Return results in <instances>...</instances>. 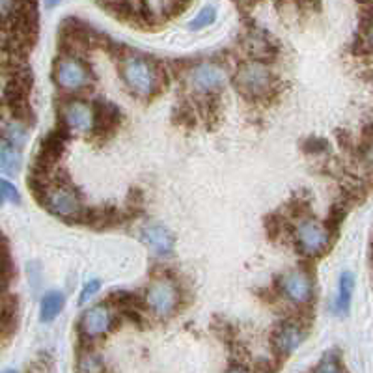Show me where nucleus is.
<instances>
[{
	"instance_id": "f257e3e1",
	"label": "nucleus",
	"mask_w": 373,
	"mask_h": 373,
	"mask_svg": "<svg viewBox=\"0 0 373 373\" xmlns=\"http://www.w3.org/2000/svg\"><path fill=\"white\" fill-rule=\"evenodd\" d=\"M122 78L125 86L138 97H151L161 86V73L155 64L144 57H127L122 62Z\"/></svg>"
},
{
	"instance_id": "f03ea898",
	"label": "nucleus",
	"mask_w": 373,
	"mask_h": 373,
	"mask_svg": "<svg viewBox=\"0 0 373 373\" xmlns=\"http://www.w3.org/2000/svg\"><path fill=\"white\" fill-rule=\"evenodd\" d=\"M235 84L239 92H243L249 97H261L271 92L273 86V73L265 64L258 60L244 62L235 75Z\"/></svg>"
},
{
	"instance_id": "7ed1b4c3",
	"label": "nucleus",
	"mask_w": 373,
	"mask_h": 373,
	"mask_svg": "<svg viewBox=\"0 0 373 373\" xmlns=\"http://www.w3.org/2000/svg\"><path fill=\"white\" fill-rule=\"evenodd\" d=\"M295 239L299 249L304 254H321L331 243V230L316 218L306 217L301 218V223L297 224Z\"/></svg>"
},
{
	"instance_id": "20e7f679",
	"label": "nucleus",
	"mask_w": 373,
	"mask_h": 373,
	"mask_svg": "<svg viewBox=\"0 0 373 373\" xmlns=\"http://www.w3.org/2000/svg\"><path fill=\"white\" fill-rule=\"evenodd\" d=\"M54 81L64 90H83L92 81L90 69L77 57L60 58L54 68Z\"/></svg>"
},
{
	"instance_id": "39448f33",
	"label": "nucleus",
	"mask_w": 373,
	"mask_h": 373,
	"mask_svg": "<svg viewBox=\"0 0 373 373\" xmlns=\"http://www.w3.org/2000/svg\"><path fill=\"white\" fill-rule=\"evenodd\" d=\"M146 301L157 316H172L179 304V291L172 280H157L148 288Z\"/></svg>"
},
{
	"instance_id": "423d86ee",
	"label": "nucleus",
	"mask_w": 373,
	"mask_h": 373,
	"mask_svg": "<svg viewBox=\"0 0 373 373\" xmlns=\"http://www.w3.org/2000/svg\"><path fill=\"white\" fill-rule=\"evenodd\" d=\"M186 83L196 93H215L226 84V73L217 64H200L191 69Z\"/></svg>"
},
{
	"instance_id": "0eeeda50",
	"label": "nucleus",
	"mask_w": 373,
	"mask_h": 373,
	"mask_svg": "<svg viewBox=\"0 0 373 373\" xmlns=\"http://www.w3.org/2000/svg\"><path fill=\"white\" fill-rule=\"evenodd\" d=\"M45 208L51 213L64 218L78 217L83 213L81 202H78L77 194L68 189V186L58 185L47 189L45 192Z\"/></svg>"
},
{
	"instance_id": "6e6552de",
	"label": "nucleus",
	"mask_w": 373,
	"mask_h": 373,
	"mask_svg": "<svg viewBox=\"0 0 373 373\" xmlns=\"http://www.w3.org/2000/svg\"><path fill=\"white\" fill-rule=\"evenodd\" d=\"M278 285L280 291L291 302H297V304H306L314 295V284H312V278L304 271H288V273L280 276Z\"/></svg>"
},
{
	"instance_id": "1a4fd4ad",
	"label": "nucleus",
	"mask_w": 373,
	"mask_h": 373,
	"mask_svg": "<svg viewBox=\"0 0 373 373\" xmlns=\"http://www.w3.org/2000/svg\"><path fill=\"white\" fill-rule=\"evenodd\" d=\"M66 127L75 133H90L93 129V109L84 101H69L60 110Z\"/></svg>"
},
{
	"instance_id": "9d476101",
	"label": "nucleus",
	"mask_w": 373,
	"mask_h": 373,
	"mask_svg": "<svg viewBox=\"0 0 373 373\" xmlns=\"http://www.w3.org/2000/svg\"><path fill=\"white\" fill-rule=\"evenodd\" d=\"M112 323H114L112 312L105 304H97L84 312L83 319H81V331L88 338H97L107 334L112 328Z\"/></svg>"
},
{
	"instance_id": "9b49d317",
	"label": "nucleus",
	"mask_w": 373,
	"mask_h": 373,
	"mask_svg": "<svg viewBox=\"0 0 373 373\" xmlns=\"http://www.w3.org/2000/svg\"><path fill=\"white\" fill-rule=\"evenodd\" d=\"M142 239L157 256H168L174 252V235L161 224H150L142 230Z\"/></svg>"
},
{
	"instance_id": "f8f14e48",
	"label": "nucleus",
	"mask_w": 373,
	"mask_h": 373,
	"mask_svg": "<svg viewBox=\"0 0 373 373\" xmlns=\"http://www.w3.org/2000/svg\"><path fill=\"white\" fill-rule=\"evenodd\" d=\"M304 340V332L299 328V325L293 323H285L275 332L273 336V345H275L276 355L280 357H290L291 353L295 351Z\"/></svg>"
},
{
	"instance_id": "ddd939ff",
	"label": "nucleus",
	"mask_w": 373,
	"mask_h": 373,
	"mask_svg": "<svg viewBox=\"0 0 373 373\" xmlns=\"http://www.w3.org/2000/svg\"><path fill=\"white\" fill-rule=\"evenodd\" d=\"M119 119H122V112L116 105L109 103V101L107 103L99 101V105L93 110V129L101 131V133L112 131L119 124Z\"/></svg>"
},
{
	"instance_id": "4468645a",
	"label": "nucleus",
	"mask_w": 373,
	"mask_h": 373,
	"mask_svg": "<svg viewBox=\"0 0 373 373\" xmlns=\"http://www.w3.org/2000/svg\"><path fill=\"white\" fill-rule=\"evenodd\" d=\"M353 290H355V276L353 273L345 271L340 276V285H338V295L334 299V312L338 316H345L349 312V306H351V299H353Z\"/></svg>"
},
{
	"instance_id": "2eb2a0df",
	"label": "nucleus",
	"mask_w": 373,
	"mask_h": 373,
	"mask_svg": "<svg viewBox=\"0 0 373 373\" xmlns=\"http://www.w3.org/2000/svg\"><path fill=\"white\" fill-rule=\"evenodd\" d=\"M64 302H66V297L60 291H49L42 301V308H40V319L43 323L54 321L60 312L64 308Z\"/></svg>"
},
{
	"instance_id": "dca6fc26",
	"label": "nucleus",
	"mask_w": 373,
	"mask_h": 373,
	"mask_svg": "<svg viewBox=\"0 0 373 373\" xmlns=\"http://www.w3.org/2000/svg\"><path fill=\"white\" fill-rule=\"evenodd\" d=\"M21 162L23 157L19 153V150L16 148H10V146H6L0 151V170L8 174V176H17L19 170H21Z\"/></svg>"
},
{
	"instance_id": "f3484780",
	"label": "nucleus",
	"mask_w": 373,
	"mask_h": 373,
	"mask_svg": "<svg viewBox=\"0 0 373 373\" xmlns=\"http://www.w3.org/2000/svg\"><path fill=\"white\" fill-rule=\"evenodd\" d=\"M2 133H0V136L8 142V146L10 148H16V150H19L23 144L26 142V129L25 125L19 124V122H11V124H6L4 127H2Z\"/></svg>"
},
{
	"instance_id": "a211bd4d",
	"label": "nucleus",
	"mask_w": 373,
	"mask_h": 373,
	"mask_svg": "<svg viewBox=\"0 0 373 373\" xmlns=\"http://www.w3.org/2000/svg\"><path fill=\"white\" fill-rule=\"evenodd\" d=\"M215 19H217V10H215L213 6H206V8L189 23V28H191V30H200L203 26H209L211 23H215Z\"/></svg>"
},
{
	"instance_id": "6ab92c4d",
	"label": "nucleus",
	"mask_w": 373,
	"mask_h": 373,
	"mask_svg": "<svg viewBox=\"0 0 373 373\" xmlns=\"http://www.w3.org/2000/svg\"><path fill=\"white\" fill-rule=\"evenodd\" d=\"M78 373H103V362L95 355H84L78 360Z\"/></svg>"
},
{
	"instance_id": "aec40b11",
	"label": "nucleus",
	"mask_w": 373,
	"mask_h": 373,
	"mask_svg": "<svg viewBox=\"0 0 373 373\" xmlns=\"http://www.w3.org/2000/svg\"><path fill=\"white\" fill-rule=\"evenodd\" d=\"M316 373H342L340 372L338 358L334 357V355H331V353H326L321 362H319V366H317Z\"/></svg>"
},
{
	"instance_id": "412c9836",
	"label": "nucleus",
	"mask_w": 373,
	"mask_h": 373,
	"mask_svg": "<svg viewBox=\"0 0 373 373\" xmlns=\"http://www.w3.org/2000/svg\"><path fill=\"white\" fill-rule=\"evenodd\" d=\"M0 192H2V196L8 198L10 202L13 203L21 202V194H19V191H17V186L13 185V183L2 179V182H0Z\"/></svg>"
},
{
	"instance_id": "4be33fe9",
	"label": "nucleus",
	"mask_w": 373,
	"mask_h": 373,
	"mask_svg": "<svg viewBox=\"0 0 373 373\" xmlns=\"http://www.w3.org/2000/svg\"><path fill=\"white\" fill-rule=\"evenodd\" d=\"M17 8H19V4H16V2H0V26L13 19Z\"/></svg>"
},
{
	"instance_id": "5701e85b",
	"label": "nucleus",
	"mask_w": 373,
	"mask_h": 373,
	"mask_svg": "<svg viewBox=\"0 0 373 373\" xmlns=\"http://www.w3.org/2000/svg\"><path fill=\"white\" fill-rule=\"evenodd\" d=\"M99 288H101V282L99 280H90L88 284L84 285L83 293H81V301H78V304H86V302L92 299L95 293L99 291Z\"/></svg>"
},
{
	"instance_id": "b1692460",
	"label": "nucleus",
	"mask_w": 373,
	"mask_h": 373,
	"mask_svg": "<svg viewBox=\"0 0 373 373\" xmlns=\"http://www.w3.org/2000/svg\"><path fill=\"white\" fill-rule=\"evenodd\" d=\"M304 150L310 151V153H319V151H325L326 150V142H325V140H321V138L306 140Z\"/></svg>"
},
{
	"instance_id": "393cba45",
	"label": "nucleus",
	"mask_w": 373,
	"mask_h": 373,
	"mask_svg": "<svg viewBox=\"0 0 373 373\" xmlns=\"http://www.w3.org/2000/svg\"><path fill=\"white\" fill-rule=\"evenodd\" d=\"M230 373H247V372H244V369H241V368H233Z\"/></svg>"
},
{
	"instance_id": "a878e982",
	"label": "nucleus",
	"mask_w": 373,
	"mask_h": 373,
	"mask_svg": "<svg viewBox=\"0 0 373 373\" xmlns=\"http://www.w3.org/2000/svg\"><path fill=\"white\" fill-rule=\"evenodd\" d=\"M4 373H17V372H16V369H6Z\"/></svg>"
},
{
	"instance_id": "bb28decb",
	"label": "nucleus",
	"mask_w": 373,
	"mask_h": 373,
	"mask_svg": "<svg viewBox=\"0 0 373 373\" xmlns=\"http://www.w3.org/2000/svg\"><path fill=\"white\" fill-rule=\"evenodd\" d=\"M4 202V196H2V192H0V203Z\"/></svg>"
}]
</instances>
